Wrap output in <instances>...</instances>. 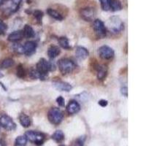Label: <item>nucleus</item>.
<instances>
[{"label": "nucleus", "instance_id": "28", "mask_svg": "<svg viewBox=\"0 0 146 146\" xmlns=\"http://www.w3.org/2000/svg\"><path fill=\"white\" fill-rule=\"evenodd\" d=\"M16 75L18 78H23L24 75H25V71H24V69H23V67L22 66V65L20 64L18 67H17Z\"/></svg>", "mask_w": 146, "mask_h": 146}, {"label": "nucleus", "instance_id": "32", "mask_svg": "<svg viewBox=\"0 0 146 146\" xmlns=\"http://www.w3.org/2000/svg\"><path fill=\"white\" fill-rule=\"evenodd\" d=\"M99 105L102 107H106L108 105V101L104 100H102L99 102Z\"/></svg>", "mask_w": 146, "mask_h": 146}, {"label": "nucleus", "instance_id": "25", "mask_svg": "<svg viewBox=\"0 0 146 146\" xmlns=\"http://www.w3.org/2000/svg\"><path fill=\"white\" fill-rule=\"evenodd\" d=\"M102 9L105 11L110 10V0H100Z\"/></svg>", "mask_w": 146, "mask_h": 146}, {"label": "nucleus", "instance_id": "3", "mask_svg": "<svg viewBox=\"0 0 146 146\" xmlns=\"http://www.w3.org/2000/svg\"><path fill=\"white\" fill-rule=\"evenodd\" d=\"M25 136L27 140L33 143L36 145H41L45 140V135L41 132L35 131H28L26 132Z\"/></svg>", "mask_w": 146, "mask_h": 146}, {"label": "nucleus", "instance_id": "36", "mask_svg": "<svg viewBox=\"0 0 146 146\" xmlns=\"http://www.w3.org/2000/svg\"><path fill=\"white\" fill-rule=\"evenodd\" d=\"M58 146H65V145H58Z\"/></svg>", "mask_w": 146, "mask_h": 146}, {"label": "nucleus", "instance_id": "35", "mask_svg": "<svg viewBox=\"0 0 146 146\" xmlns=\"http://www.w3.org/2000/svg\"><path fill=\"white\" fill-rule=\"evenodd\" d=\"M4 2V0H0V6L2 5V3H3Z\"/></svg>", "mask_w": 146, "mask_h": 146}, {"label": "nucleus", "instance_id": "33", "mask_svg": "<svg viewBox=\"0 0 146 146\" xmlns=\"http://www.w3.org/2000/svg\"><path fill=\"white\" fill-rule=\"evenodd\" d=\"M121 94L123 95H124L125 96H128V91H127V87H123L121 88Z\"/></svg>", "mask_w": 146, "mask_h": 146}, {"label": "nucleus", "instance_id": "17", "mask_svg": "<svg viewBox=\"0 0 146 146\" xmlns=\"http://www.w3.org/2000/svg\"><path fill=\"white\" fill-rule=\"evenodd\" d=\"M47 13H48V14L50 17H52V18L56 19V20L62 21L64 19V17L62 16V15H61L58 11L53 10L52 8H48L47 10Z\"/></svg>", "mask_w": 146, "mask_h": 146}, {"label": "nucleus", "instance_id": "19", "mask_svg": "<svg viewBox=\"0 0 146 146\" xmlns=\"http://www.w3.org/2000/svg\"><path fill=\"white\" fill-rule=\"evenodd\" d=\"M122 9V5L119 0H110V10L119 11Z\"/></svg>", "mask_w": 146, "mask_h": 146}, {"label": "nucleus", "instance_id": "8", "mask_svg": "<svg viewBox=\"0 0 146 146\" xmlns=\"http://www.w3.org/2000/svg\"><path fill=\"white\" fill-rule=\"evenodd\" d=\"M98 53L100 56L103 59H110L114 56V51L111 48L107 46V45H103L99 48Z\"/></svg>", "mask_w": 146, "mask_h": 146}, {"label": "nucleus", "instance_id": "13", "mask_svg": "<svg viewBox=\"0 0 146 146\" xmlns=\"http://www.w3.org/2000/svg\"><path fill=\"white\" fill-rule=\"evenodd\" d=\"M23 38V31H15L8 36V40L10 42H18Z\"/></svg>", "mask_w": 146, "mask_h": 146}, {"label": "nucleus", "instance_id": "14", "mask_svg": "<svg viewBox=\"0 0 146 146\" xmlns=\"http://www.w3.org/2000/svg\"><path fill=\"white\" fill-rule=\"evenodd\" d=\"M77 58L80 60H83L86 58L88 56V51L83 47H78L75 52Z\"/></svg>", "mask_w": 146, "mask_h": 146}, {"label": "nucleus", "instance_id": "20", "mask_svg": "<svg viewBox=\"0 0 146 146\" xmlns=\"http://www.w3.org/2000/svg\"><path fill=\"white\" fill-rule=\"evenodd\" d=\"M52 139L57 143H61L64 139V135L61 130H58L53 133V135H52Z\"/></svg>", "mask_w": 146, "mask_h": 146}, {"label": "nucleus", "instance_id": "29", "mask_svg": "<svg viewBox=\"0 0 146 146\" xmlns=\"http://www.w3.org/2000/svg\"><path fill=\"white\" fill-rule=\"evenodd\" d=\"M85 142V137H80L75 140L73 146H83Z\"/></svg>", "mask_w": 146, "mask_h": 146}, {"label": "nucleus", "instance_id": "4", "mask_svg": "<svg viewBox=\"0 0 146 146\" xmlns=\"http://www.w3.org/2000/svg\"><path fill=\"white\" fill-rule=\"evenodd\" d=\"M64 115L61 110L58 108H53L49 110L48 114V120L53 124L58 125L63 120Z\"/></svg>", "mask_w": 146, "mask_h": 146}, {"label": "nucleus", "instance_id": "15", "mask_svg": "<svg viewBox=\"0 0 146 146\" xmlns=\"http://www.w3.org/2000/svg\"><path fill=\"white\" fill-rule=\"evenodd\" d=\"M60 52V48L58 46H51L48 51V55L50 58H55L59 55Z\"/></svg>", "mask_w": 146, "mask_h": 146}, {"label": "nucleus", "instance_id": "2", "mask_svg": "<svg viewBox=\"0 0 146 146\" xmlns=\"http://www.w3.org/2000/svg\"><path fill=\"white\" fill-rule=\"evenodd\" d=\"M58 68L64 75L72 72L76 67V65L72 61L68 58H62L58 62Z\"/></svg>", "mask_w": 146, "mask_h": 146}, {"label": "nucleus", "instance_id": "18", "mask_svg": "<svg viewBox=\"0 0 146 146\" xmlns=\"http://www.w3.org/2000/svg\"><path fill=\"white\" fill-rule=\"evenodd\" d=\"M19 121H20L21 124L25 128L29 127L30 126V124H31V119L26 114L21 115L20 117H19Z\"/></svg>", "mask_w": 146, "mask_h": 146}, {"label": "nucleus", "instance_id": "37", "mask_svg": "<svg viewBox=\"0 0 146 146\" xmlns=\"http://www.w3.org/2000/svg\"><path fill=\"white\" fill-rule=\"evenodd\" d=\"M2 76H3V75H2V74H0V77H2Z\"/></svg>", "mask_w": 146, "mask_h": 146}, {"label": "nucleus", "instance_id": "7", "mask_svg": "<svg viewBox=\"0 0 146 146\" xmlns=\"http://www.w3.org/2000/svg\"><path fill=\"white\" fill-rule=\"evenodd\" d=\"M93 29L97 34V35L101 38H103L106 36V28H105L104 23L101 20L96 19L94 21Z\"/></svg>", "mask_w": 146, "mask_h": 146}, {"label": "nucleus", "instance_id": "12", "mask_svg": "<svg viewBox=\"0 0 146 146\" xmlns=\"http://www.w3.org/2000/svg\"><path fill=\"white\" fill-rule=\"evenodd\" d=\"M53 86L56 88L58 91H70L72 89L71 85L67 83H65V82L62 81H57L54 82L53 83Z\"/></svg>", "mask_w": 146, "mask_h": 146}, {"label": "nucleus", "instance_id": "24", "mask_svg": "<svg viewBox=\"0 0 146 146\" xmlns=\"http://www.w3.org/2000/svg\"><path fill=\"white\" fill-rule=\"evenodd\" d=\"M107 68L105 66H99L98 73H97V78L99 80H102L103 78L106 76Z\"/></svg>", "mask_w": 146, "mask_h": 146}, {"label": "nucleus", "instance_id": "30", "mask_svg": "<svg viewBox=\"0 0 146 146\" xmlns=\"http://www.w3.org/2000/svg\"><path fill=\"white\" fill-rule=\"evenodd\" d=\"M6 30H7V25L2 20H0V34H4Z\"/></svg>", "mask_w": 146, "mask_h": 146}, {"label": "nucleus", "instance_id": "23", "mask_svg": "<svg viewBox=\"0 0 146 146\" xmlns=\"http://www.w3.org/2000/svg\"><path fill=\"white\" fill-rule=\"evenodd\" d=\"M58 43L64 49H70V48H71L70 44H69L68 39L66 38V37H64V36L60 37L58 39Z\"/></svg>", "mask_w": 146, "mask_h": 146}, {"label": "nucleus", "instance_id": "11", "mask_svg": "<svg viewBox=\"0 0 146 146\" xmlns=\"http://www.w3.org/2000/svg\"><path fill=\"white\" fill-rule=\"evenodd\" d=\"M80 105L76 101H74V100L70 102V103L67 105V108H66V110L69 113V114L71 115L76 114V113H78V112L80 111Z\"/></svg>", "mask_w": 146, "mask_h": 146}, {"label": "nucleus", "instance_id": "16", "mask_svg": "<svg viewBox=\"0 0 146 146\" xmlns=\"http://www.w3.org/2000/svg\"><path fill=\"white\" fill-rule=\"evenodd\" d=\"M23 36H25L27 38H32L35 36V31L32 29V27H30L29 25H26L23 28Z\"/></svg>", "mask_w": 146, "mask_h": 146}, {"label": "nucleus", "instance_id": "31", "mask_svg": "<svg viewBox=\"0 0 146 146\" xmlns=\"http://www.w3.org/2000/svg\"><path fill=\"white\" fill-rule=\"evenodd\" d=\"M56 102L58 103V105L61 107H64V106L65 102H64V99L62 97V96H58V98L56 99Z\"/></svg>", "mask_w": 146, "mask_h": 146}, {"label": "nucleus", "instance_id": "22", "mask_svg": "<svg viewBox=\"0 0 146 146\" xmlns=\"http://www.w3.org/2000/svg\"><path fill=\"white\" fill-rule=\"evenodd\" d=\"M14 64V61L12 58H6L3 60L0 64V67L2 69H7L12 66Z\"/></svg>", "mask_w": 146, "mask_h": 146}, {"label": "nucleus", "instance_id": "1", "mask_svg": "<svg viewBox=\"0 0 146 146\" xmlns=\"http://www.w3.org/2000/svg\"><path fill=\"white\" fill-rule=\"evenodd\" d=\"M21 2L22 0H4L0 7H2V10L5 15H10L18 10Z\"/></svg>", "mask_w": 146, "mask_h": 146}, {"label": "nucleus", "instance_id": "10", "mask_svg": "<svg viewBox=\"0 0 146 146\" xmlns=\"http://www.w3.org/2000/svg\"><path fill=\"white\" fill-rule=\"evenodd\" d=\"M36 48V44L35 42L29 41L27 42L24 45L22 46L23 49V53L27 55V56H31L35 52Z\"/></svg>", "mask_w": 146, "mask_h": 146}, {"label": "nucleus", "instance_id": "5", "mask_svg": "<svg viewBox=\"0 0 146 146\" xmlns=\"http://www.w3.org/2000/svg\"><path fill=\"white\" fill-rule=\"evenodd\" d=\"M38 72L42 77V79H44L48 75V72L52 70V64L48 62L45 58H41L36 64V69Z\"/></svg>", "mask_w": 146, "mask_h": 146}, {"label": "nucleus", "instance_id": "27", "mask_svg": "<svg viewBox=\"0 0 146 146\" xmlns=\"http://www.w3.org/2000/svg\"><path fill=\"white\" fill-rule=\"evenodd\" d=\"M29 73L30 77L33 78V79H36V78H40V79H42L41 75H40V74L38 72V71L36 69H31Z\"/></svg>", "mask_w": 146, "mask_h": 146}, {"label": "nucleus", "instance_id": "21", "mask_svg": "<svg viewBox=\"0 0 146 146\" xmlns=\"http://www.w3.org/2000/svg\"><path fill=\"white\" fill-rule=\"evenodd\" d=\"M27 139L26 136H19L15 139L14 146H26L27 143Z\"/></svg>", "mask_w": 146, "mask_h": 146}, {"label": "nucleus", "instance_id": "6", "mask_svg": "<svg viewBox=\"0 0 146 146\" xmlns=\"http://www.w3.org/2000/svg\"><path fill=\"white\" fill-rule=\"evenodd\" d=\"M0 126L7 130H14L16 127V125L14 123L11 118L8 115H4L0 117Z\"/></svg>", "mask_w": 146, "mask_h": 146}, {"label": "nucleus", "instance_id": "9", "mask_svg": "<svg viewBox=\"0 0 146 146\" xmlns=\"http://www.w3.org/2000/svg\"><path fill=\"white\" fill-rule=\"evenodd\" d=\"M80 16L83 19L87 21H90L94 19L95 16V10L92 7H86L80 10Z\"/></svg>", "mask_w": 146, "mask_h": 146}, {"label": "nucleus", "instance_id": "34", "mask_svg": "<svg viewBox=\"0 0 146 146\" xmlns=\"http://www.w3.org/2000/svg\"><path fill=\"white\" fill-rule=\"evenodd\" d=\"M0 146H5V143L2 140H0Z\"/></svg>", "mask_w": 146, "mask_h": 146}, {"label": "nucleus", "instance_id": "26", "mask_svg": "<svg viewBox=\"0 0 146 146\" xmlns=\"http://www.w3.org/2000/svg\"><path fill=\"white\" fill-rule=\"evenodd\" d=\"M33 15L35 18L36 19V21L39 22L40 23H41L42 22V18L43 17V13L41 10H36L33 12Z\"/></svg>", "mask_w": 146, "mask_h": 146}]
</instances>
